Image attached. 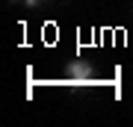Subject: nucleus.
Masks as SVG:
<instances>
[{"mask_svg":"<svg viewBox=\"0 0 133 127\" xmlns=\"http://www.w3.org/2000/svg\"><path fill=\"white\" fill-rule=\"evenodd\" d=\"M65 80L74 86H86V83H95V74H92V65L83 59H71L65 65Z\"/></svg>","mask_w":133,"mask_h":127,"instance_id":"1","label":"nucleus"},{"mask_svg":"<svg viewBox=\"0 0 133 127\" xmlns=\"http://www.w3.org/2000/svg\"><path fill=\"white\" fill-rule=\"evenodd\" d=\"M21 3H27V6H38L42 0H21Z\"/></svg>","mask_w":133,"mask_h":127,"instance_id":"2","label":"nucleus"},{"mask_svg":"<svg viewBox=\"0 0 133 127\" xmlns=\"http://www.w3.org/2000/svg\"><path fill=\"white\" fill-rule=\"evenodd\" d=\"M12 3H18V0H12Z\"/></svg>","mask_w":133,"mask_h":127,"instance_id":"3","label":"nucleus"}]
</instances>
